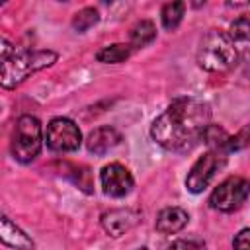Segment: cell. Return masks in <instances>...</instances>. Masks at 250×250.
I'll use <instances>...</instances> for the list:
<instances>
[{
    "mask_svg": "<svg viewBox=\"0 0 250 250\" xmlns=\"http://www.w3.org/2000/svg\"><path fill=\"white\" fill-rule=\"evenodd\" d=\"M211 125V109L197 98L174 100L150 127V137L166 150L188 152Z\"/></svg>",
    "mask_w": 250,
    "mask_h": 250,
    "instance_id": "cell-1",
    "label": "cell"
},
{
    "mask_svg": "<svg viewBox=\"0 0 250 250\" xmlns=\"http://www.w3.org/2000/svg\"><path fill=\"white\" fill-rule=\"evenodd\" d=\"M0 55H2V88L10 90L20 86L29 74L43 70L51 66L57 61L55 51L47 49H37V51H23L16 49L8 43V39H0Z\"/></svg>",
    "mask_w": 250,
    "mask_h": 250,
    "instance_id": "cell-2",
    "label": "cell"
},
{
    "mask_svg": "<svg viewBox=\"0 0 250 250\" xmlns=\"http://www.w3.org/2000/svg\"><path fill=\"white\" fill-rule=\"evenodd\" d=\"M234 39L221 29H209L197 47V64L207 72H225L236 62Z\"/></svg>",
    "mask_w": 250,
    "mask_h": 250,
    "instance_id": "cell-3",
    "label": "cell"
},
{
    "mask_svg": "<svg viewBox=\"0 0 250 250\" xmlns=\"http://www.w3.org/2000/svg\"><path fill=\"white\" fill-rule=\"evenodd\" d=\"M43 146V135H41V123L33 115H21L18 117L12 133L10 150L12 156L18 162H31L39 156Z\"/></svg>",
    "mask_w": 250,
    "mask_h": 250,
    "instance_id": "cell-4",
    "label": "cell"
},
{
    "mask_svg": "<svg viewBox=\"0 0 250 250\" xmlns=\"http://www.w3.org/2000/svg\"><path fill=\"white\" fill-rule=\"evenodd\" d=\"M250 195V182L242 176H229L209 195V207L221 213L236 211Z\"/></svg>",
    "mask_w": 250,
    "mask_h": 250,
    "instance_id": "cell-5",
    "label": "cell"
},
{
    "mask_svg": "<svg viewBox=\"0 0 250 250\" xmlns=\"http://www.w3.org/2000/svg\"><path fill=\"white\" fill-rule=\"evenodd\" d=\"M45 143L55 152H74L82 143L78 125L68 117H55L45 131Z\"/></svg>",
    "mask_w": 250,
    "mask_h": 250,
    "instance_id": "cell-6",
    "label": "cell"
},
{
    "mask_svg": "<svg viewBox=\"0 0 250 250\" xmlns=\"http://www.w3.org/2000/svg\"><path fill=\"white\" fill-rule=\"evenodd\" d=\"M225 166V152L221 150H207L201 154L186 176V188L191 193H201L215 178V174Z\"/></svg>",
    "mask_w": 250,
    "mask_h": 250,
    "instance_id": "cell-7",
    "label": "cell"
},
{
    "mask_svg": "<svg viewBox=\"0 0 250 250\" xmlns=\"http://www.w3.org/2000/svg\"><path fill=\"white\" fill-rule=\"evenodd\" d=\"M100 184L105 195L109 197H125L133 186V174L129 172V168H125L121 162H109L102 168L100 172Z\"/></svg>",
    "mask_w": 250,
    "mask_h": 250,
    "instance_id": "cell-8",
    "label": "cell"
},
{
    "mask_svg": "<svg viewBox=\"0 0 250 250\" xmlns=\"http://www.w3.org/2000/svg\"><path fill=\"white\" fill-rule=\"evenodd\" d=\"M119 141H121L119 131H117L115 127L104 125V127L94 129V131L88 135V139H86V146H88L90 152L102 156V154L109 152L111 148H115V146L119 145Z\"/></svg>",
    "mask_w": 250,
    "mask_h": 250,
    "instance_id": "cell-9",
    "label": "cell"
},
{
    "mask_svg": "<svg viewBox=\"0 0 250 250\" xmlns=\"http://www.w3.org/2000/svg\"><path fill=\"white\" fill-rule=\"evenodd\" d=\"M189 221V215L182 207H166L156 217V230L160 234H176L180 232Z\"/></svg>",
    "mask_w": 250,
    "mask_h": 250,
    "instance_id": "cell-10",
    "label": "cell"
},
{
    "mask_svg": "<svg viewBox=\"0 0 250 250\" xmlns=\"http://www.w3.org/2000/svg\"><path fill=\"white\" fill-rule=\"evenodd\" d=\"M135 223H137V215L129 209H115V211H109L102 217V225H104L105 232L115 236V238L125 234Z\"/></svg>",
    "mask_w": 250,
    "mask_h": 250,
    "instance_id": "cell-11",
    "label": "cell"
},
{
    "mask_svg": "<svg viewBox=\"0 0 250 250\" xmlns=\"http://www.w3.org/2000/svg\"><path fill=\"white\" fill-rule=\"evenodd\" d=\"M0 238L4 244L12 246L16 250H33L35 248V242L16 223H12L6 215L0 219Z\"/></svg>",
    "mask_w": 250,
    "mask_h": 250,
    "instance_id": "cell-12",
    "label": "cell"
},
{
    "mask_svg": "<svg viewBox=\"0 0 250 250\" xmlns=\"http://www.w3.org/2000/svg\"><path fill=\"white\" fill-rule=\"evenodd\" d=\"M156 39V25L150 20H141L137 21L131 31H129V45L131 49H143L150 45Z\"/></svg>",
    "mask_w": 250,
    "mask_h": 250,
    "instance_id": "cell-13",
    "label": "cell"
},
{
    "mask_svg": "<svg viewBox=\"0 0 250 250\" xmlns=\"http://www.w3.org/2000/svg\"><path fill=\"white\" fill-rule=\"evenodd\" d=\"M129 55H131V45L113 43V45L102 47V49L96 53V61H98V62H104V64H119V62H123V61H127Z\"/></svg>",
    "mask_w": 250,
    "mask_h": 250,
    "instance_id": "cell-14",
    "label": "cell"
},
{
    "mask_svg": "<svg viewBox=\"0 0 250 250\" xmlns=\"http://www.w3.org/2000/svg\"><path fill=\"white\" fill-rule=\"evenodd\" d=\"M184 10H186L184 2H168V4H164L162 10H160L162 27L168 29V31H174L184 20Z\"/></svg>",
    "mask_w": 250,
    "mask_h": 250,
    "instance_id": "cell-15",
    "label": "cell"
},
{
    "mask_svg": "<svg viewBox=\"0 0 250 250\" xmlns=\"http://www.w3.org/2000/svg\"><path fill=\"white\" fill-rule=\"evenodd\" d=\"M98 21H100V14H98L96 8H82V10H78V12L74 14V18H72V27H74V31L84 33V31H88L90 27H94Z\"/></svg>",
    "mask_w": 250,
    "mask_h": 250,
    "instance_id": "cell-16",
    "label": "cell"
},
{
    "mask_svg": "<svg viewBox=\"0 0 250 250\" xmlns=\"http://www.w3.org/2000/svg\"><path fill=\"white\" fill-rule=\"evenodd\" d=\"M229 35L234 41H250V12L238 16L230 27H229Z\"/></svg>",
    "mask_w": 250,
    "mask_h": 250,
    "instance_id": "cell-17",
    "label": "cell"
},
{
    "mask_svg": "<svg viewBox=\"0 0 250 250\" xmlns=\"http://www.w3.org/2000/svg\"><path fill=\"white\" fill-rule=\"evenodd\" d=\"M250 145V123L244 125L236 135L229 137V143H227V152H232V150H240L244 146Z\"/></svg>",
    "mask_w": 250,
    "mask_h": 250,
    "instance_id": "cell-18",
    "label": "cell"
},
{
    "mask_svg": "<svg viewBox=\"0 0 250 250\" xmlns=\"http://www.w3.org/2000/svg\"><path fill=\"white\" fill-rule=\"evenodd\" d=\"M168 250H207V246L199 238H178L168 246Z\"/></svg>",
    "mask_w": 250,
    "mask_h": 250,
    "instance_id": "cell-19",
    "label": "cell"
},
{
    "mask_svg": "<svg viewBox=\"0 0 250 250\" xmlns=\"http://www.w3.org/2000/svg\"><path fill=\"white\" fill-rule=\"evenodd\" d=\"M232 250H250V227L238 230L232 238Z\"/></svg>",
    "mask_w": 250,
    "mask_h": 250,
    "instance_id": "cell-20",
    "label": "cell"
},
{
    "mask_svg": "<svg viewBox=\"0 0 250 250\" xmlns=\"http://www.w3.org/2000/svg\"><path fill=\"white\" fill-rule=\"evenodd\" d=\"M137 250H148V248H145V246H143V248H137Z\"/></svg>",
    "mask_w": 250,
    "mask_h": 250,
    "instance_id": "cell-21",
    "label": "cell"
}]
</instances>
